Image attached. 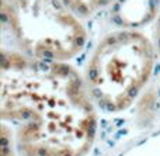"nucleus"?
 Masks as SVG:
<instances>
[{"label": "nucleus", "mask_w": 160, "mask_h": 156, "mask_svg": "<svg viewBox=\"0 0 160 156\" xmlns=\"http://www.w3.org/2000/svg\"><path fill=\"white\" fill-rule=\"evenodd\" d=\"M0 114L22 156H83L96 132L88 89L72 66L3 51Z\"/></svg>", "instance_id": "obj_1"}, {"label": "nucleus", "mask_w": 160, "mask_h": 156, "mask_svg": "<svg viewBox=\"0 0 160 156\" xmlns=\"http://www.w3.org/2000/svg\"><path fill=\"white\" fill-rule=\"evenodd\" d=\"M156 47H158L159 55H160V13L158 17V24H156Z\"/></svg>", "instance_id": "obj_5"}, {"label": "nucleus", "mask_w": 160, "mask_h": 156, "mask_svg": "<svg viewBox=\"0 0 160 156\" xmlns=\"http://www.w3.org/2000/svg\"><path fill=\"white\" fill-rule=\"evenodd\" d=\"M153 65L155 48L143 34L112 33L97 45L88 61L87 89L105 110H124L143 89Z\"/></svg>", "instance_id": "obj_3"}, {"label": "nucleus", "mask_w": 160, "mask_h": 156, "mask_svg": "<svg viewBox=\"0 0 160 156\" xmlns=\"http://www.w3.org/2000/svg\"><path fill=\"white\" fill-rule=\"evenodd\" d=\"M63 2L78 16L79 14L80 16H87V14H91L94 11L100 10L101 7H104V6H107L112 0H63Z\"/></svg>", "instance_id": "obj_4"}, {"label": "nucleus", "mask_w": 160, "mask_h": 156, "mask_svg": "<svg viewBox=\"0 0 160 156\" xmlns=\"http://www.w3.org/2000/svg\"><path fill=\"white\" fill-rule=\"evenodd\" d=\"M3 28L21 53L65 62L82 51L86 30L63 0H0Z\"/></svg>", "instance_id": "obj_2"}]
</instances>
